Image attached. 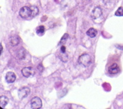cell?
I'll use <instances>...</instances> for the list:
<instances>
[{"instance_id":"11","label":"cell","mask_w":123,"mask_h":109,"mask_svg":"<svg viewBox=\"0 0 123 109\" xmlns=\"http://www.w3.org/2000/svg\"><path fill=\"white\" fill-rule=\"evenodd\" d=\"M9 42H10L12 46H16V45H18L19 43V40L18 39V37L17 36H12L11 37L10 39H9Z\"/></svg>"},{"instance_id":"20","label":"cell","mask_w":123,"mask_h":109,"mask_svg":"<svg viewBox=\"0 0 123 109\" xmlns=\"http://www.w3.org/2000/svg\"><path fill=\"white\" fill-rule=\"evenodd\" d=\"M117 48H119V49H121V50H123V46H117Z\"/></svg>"},{"instance_id":"9","label":"cell","mask_w":123,"mask_h":109,"mask_svg":"<svg viewBox=\"0 0 123 109\" xmlns=\"http://www.w3.org/2000/svg\"><path fill=\"white\" fill-rule=\"evenodd\" d=\"M9 99L7 97L5 96H1L0 97V105L1 108H5L6 105L8 104Z\"/></svg>"},{"instance_id":"16","label":"cell","mask_w":123,"mask_h":109,"mask_svg":"<svg viewBox=\"0 0 123 109\" xmlns=\"http://www.w3.org/2000/svg\"><path fill=\"white\" fill-rule=\"evenodd\" d=\"M115 15L116 16H123V7H119L117 9V10L116 11Z\"/></svg>"},{"instance_id":"2","label":"cell","mask_w":123,"mask_h":109,"mask_svg":"<svg viewBox=\"0 0 123 109\" xmlns=\"http://www.w3.org/2000/svg\"><path fill=\"white\" fill-rule=\"evenodd\" d=\"M19 15L23 19H27L31 16V10L30 7L24 6L19 11Z\"/></svg>"},{"instance_id":"1","label":"cell","mask_w":123,"mask_h":109,"mask_svg":"<svg viewBox=\"0 0 123 109\" xmlns=\"http://www.w3.org/2000/svg\"><path fill=\"white\" fill-rule=\"evenodd\" d=\"M78 63L84 67H88L92 63V58L87 53H84L80 55L78 59Z\"/></svg>"},{"instance_id":"12","label":"cell","mask_w":123,"mask_h":109,"mask_svg":"<svg viewBox=\"0 0 123 109\" xmlns=\"http://www.w3.org/2000/svg\"><path fill=\"white\" fill-rule=\"evenodd\" d=\"M31 10V17H34L36 16V15H37V14L39 13V9L37 6H31L30 7Z\"/></svg>"},{"instance_id":"10","label":"cell","mask_w":123,"mask_h":109,"mask_svg":"<svg viewBox=\"0 0 123 109\" xmlns=\"http://www.w3.org/2000/svg\"><path fill=\"white\" fill-rule=\"evenodd\" d=\"M98 32L97 30L94 28L89 29L88 31L86 32V35L91 38H94L97 35Z\"/></svg>"},{"instance_id":"5","label":"cell","mask_w":123,"mask_h":109,"mask_svg":"<svg viewBox=\"0 0 123 109\" xmlns=\"http://www.w3.org/2000/svg\"><path fill=\"white\" fill-rule=\"evenodd\" d=\"M21 73L25 78H29L35 75V69L32 67H25L22 69Z\"/></svg>"},{"instance_id":"19","label":"cell","mask_w":123,"mask_h":109,"mask_svg":"<svg viewBox=\"0 0 123 109\" xmlns=\"http://www.w3.org/2000/svg\"><path fill=\"white\" fill-rule=\"evenodd\" d=\"M0 47H1V55L2 53H3V46H2L1 44L0 45Z\"/></svg>"},{"instance_id":"6","label":"cell","mask_w":123,"mask_h":109,"mask_svg":"<svg viewBox=\"0 0 123 109\" xmlns=\"http://www.w3.org/2000/svg\"><path fill=\"white\" fill-rule=\"evenodd\" d=\"M102 9L99 6H97V7H95L93 10L92 11V17L93 18V19H96L100 17L102 15Z\"/></svg>"},{"instance_id":"18","label":"cell","mask_w":123,"mask_h":109,"mask_svg":"<svg viewBox=\"0 0 123 109\" xmlns=\"http://www.w3.org/2000/svg\"><path fill=\"white\" fill-rule=\"evenodd\" d=\"M60 52L62 53L66 52V48H65V46L62 45V46H61V48H60Z\"/></svg>"},{"instance_id":"15","label":"cell","mask_w":123,"mask_h":109,"mask_svg":"<svg viewBox=\"0 0 123 109\" xmlns=\"http://www.w3.org/2000/svg\"><path fill=\"white\" fill-rule=\"evenodd\" d=\"M68 34H65L63 35V37H62V39H61V40H60V42H59V45H63L64 43H66L67 40L68 39Z\"/></svg>"},{"instance_id":"7","label":"cell","mask_w":123,"mask_h":109,"mask_svg":"<svg viewBox=\"0 0 123 109\" xmlns=\"http://www.w3.org/2000/svg\"><path fill=\"white\" fill-rule=\"evenodd\" d=\"M16 79V76L14 73L11 71H9L6 73V76H5V79L6 81L8 83H12L15 81Z\"/></svg>"},{"instance_id":"8","label":"cell","mask_w":123,"mask_h":109,"mask_svg":"<svg viewBox=\"0 0 123 109\" xmlns=\"http://www.w3.org/2000/svg\"><path fill=\"white\" fill-rule=\"evenodd\" d=\"M119 71V68L116 63H114L108 68V73L111 75H115Z\"/></svg>"},{"instance_id":"13","label":"cell","mask_w":123,"mask_h":109,"mask_svg":"<svg viewBox=\"0 0 123 109\" xmlns=\"http://www.w3.org/2000/svg\"><path fill=\"white\" fill-rule=\"evenodd\" d=\"M45 32V27L44 25H40L36 29V33L39 35H42Z\"/></svg>"},{"instance_id":"14","label":"cell","mask_w":123,"mask_h":109,"mask_svg":"<svg viewBox=\"0 0 123 109\" xmlns=\"http://www.w3.org/2000/svg\"><path fill=\"white\" fill-rule=\"evenodd\" d=\"M59 57L60 58V60L62 61H63V62H66L68 60V55H67L66 52L62 53L60 52V55H59Z\"/></svg>"},{"instance_id":"4","label":"cell","mask_w":123,"mask_h":109,"mask_svg":"<svg viewBox=\"0 0 123 109\" xmlns=\"http://www.w3.org/2000/svg\"><path fill=\"white\" fill-rule=\"evenodd\" d=\"M31 90L27 87H23L18 91V97L20 100L24 99L30 94Z\"/></svg>"},{"instance_id":"17","label":"cell","mask_w":123,"mask_h":109,"mask_svg":"<svg viewBox=\"0 0 123 109\" xmlns=\"http://www.w3.org/2000/svg\"><path fill=\"white\" fill-rule=\"evenodd\" d=\"M26 53H25V50L24 49H21V50L18 53V57L20 59H24L25 56H26Z\"/></svg>"},{"instance_id":"3","label":"cell","mask_w":123,"mask_h":109,"mask_svg":"<svg viewBox=\"0 0 123 109\" xmlns=\"http://www.w3.org/2000/svg\"><path fill=\"white\" fill-rule=\"evenodd\" d=\"M31 105L32 109H41L42 106V100L38 97H33L31 101Z\"/></svg>"}]
</instances>
